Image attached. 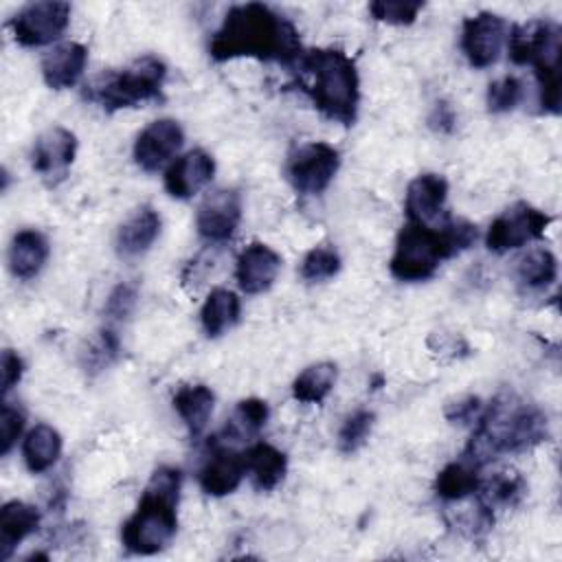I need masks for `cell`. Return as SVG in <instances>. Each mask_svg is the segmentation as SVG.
Masks as SVG:
<instances>
[{
	"instance_id": "obj_1",
	"label": "cell",
	"mask_w": 562,
	"mask_h": 562,
	"mask_svg": "<svg viewBox=\"0 0 562 562\" xmlns=\"http://www.w3.org/2000/svg\"><path fill=\"white\" fill-rule=\"evenodd\" d=\"M301 53L296 26L263 2L231 7L209 42V55L215 61L252 57L290 66Z\"/></svg>"
},
{
	"instance_id": "obj_2",
	"label": "cell",
	"mask_w": 562,
	"mask_h": 562,
	"mask_svg": "<svg viewBox=\"0 0 562 562\" xmlns=\"http://www.w3.org/2000/svg\"><path fill=\"white\" fill-rule=\"evenodd\" d=\"M547 437L549 422L538 406L514 395H498L485 411H481L474 432L463 450V459L483 468L501 454L531 450L547 441Z\"/></svg>"
},
{
	"instance_id": "obj_3",
	"label": "cell",
	"mask_w": 562,
	"mask_h": 562,
	"mask_svg": "<svg viewBox=\"0 0 562 562\" xmlns=\"http://www.w3.org/2000/svg\"><path fill=\"white\" fill-rule=\"evenodd\" d=\"M301 86L314 108L340 125H353L360 103V77L356 61L340 48L303 50L296 59Z\"/></svg>"
},
{
	"instance_id": "obj_4",
	"label": "cell",
	"mask_w": 562,
	"mask_h": 562,
	"mask_svg": "<svg viewBox=\"0 0 562 562\" xmlns=\"http://www.w3.org/2000/svg\"><path fill=\"white\" fill-rule=\"evenodd\" d=\"M476 241V226L461 217H446L439 226L406 222L395 239L389 261L391 274L400 281H426L441 261L468 250Z\"/></svg>"
},
{
	"instance_id": "obj_5",
	"label": "cell",
	"mask_w": 562,
	"mask_h": 562,
	"mask_svg": "<svg viewBox=\"0 0 562 562\" xmlns=\"http://www.w3.org/2000/svg\"><path fill=\"white\" fill-rule=\"evenodd\" d=\"M180 485L182 474L178 468L160 465L154 470L134 514L121 529V540L130 553L154 555L173 540L178 531Z\"/></svg>"
},
{
	"instance_id": "obj_6",
	"label": "cell",
	"mask_w": 562,
	"mask_h": 562,
	"mask_svg": "<svg viewBox=\"0 0 562 562\" xmlns=\"http://www.w3.org/2000/svg\"><path fill=\"white\" fill-rule=\"evenodd\" d=\"M560 37L562 31L551 20H533L514 26L507 37L509 59L518 66L531 64L540 90L542 112L560 114Z\"/></svg>"
},
{
	"instance_id": "obj_7",
	"label": "cell",
	"mask_w": 562,
	"mask_h": 562,
	"mask_svg": "<svg viewBox=\"0 0 562 562\" xmlns=\"http://www.w3.org/2000/svg\"><path fill=\"white\" fill-rule=\"evenodd\" d=\"M165 79L167 66L158 57L145 55L123 70L99 75L86 86L83 97L99 103L105 112L138 108L143 103L162 99Z\"/></svg>"
},
{
	"instance_id": "obj_8",
	"label": "cell",
	"mask_w": 562,
	"mask_h": 562,
	"mask_svg": "<svg viewBox=\"0 0 562 562\" xmlns=\"http://www.w3.org/2000/svg\"><path fill=\"white\" fill-rule=\"evenodd\" d=\"M340 167V154L334 145L312 140L299 145L285 162V176L301 195L323 193Z\"/></svg>"
},
{
	"instance_id": "obj_9",
	"label": "cell",
	"mask_w": 562,
	"mask_h": 562,
	"mask_svg": "<svg viewBox=\"0 0 562 562\" xmlns=\"http://www.w3.org/2000/svg\"><path fill=\"white\" fill-rule=\"evenodd\" d=\"M551 222L553 217L549 213L527 202H516L492 220L485 235V246L490 252L496 255L522 248L529 241L540 239Z\"/></svg>"
},
{
	"instance_id": "obj_10",
	"label": "cell",
	"mask_w": 562,
	"mask_h": 562,
	"mask_svg": "<svg viewBox=\"0 0 562 562\" xmlns=\"http://www.w3.org/2000/svg\"><path fill=\"white\" fill-rule=\"evenodd\" d=\"M70 22V4L61 0L31 2L22 7L11 20L9 29L20 46H46L61 37Z\"/></svg>"
},
{
	"instance_id": "obj_11",
	"label": "cell",
	"mask_w": 562,
	"mask_h": 562,
	"mask_svg": "<svg viewBox=\"0 0 562 562\" xmlns=\"http://www.w3.org/2000/svg\"><path fill=\"white\" fill-rule=\"evenodd\" d=\"M507 22L492 11H479L476 15L465 18L461 24V50L474 68H487L496 64L503 46L507 44Z\"/></svg>"
},
{
	"instance_id": "obj_12",
	"label": "cell",
	"mask_w": 562,
	"mask_h": 562,
	"mask_svg": "<svg viewBox=\"0 0 562 562\" xmlns=\"http://www.w3.org/2000/svg\"><path fill=\"white\" fill-rule=\"evenodd\" d=\"M75 154L77 136L61 125H53L35 138L31 165L48 184H57V180H61L68 173Z\"/></svg>"
},
{
	"instance_id": "obj_13",
	"label": "cell",
	"mask_w": 562,
	"mask_h": 562,
	"mask_svg": "<svg viewBox=\"0 0 562 562\" xmlns=\"http://www.w3.org/2000/svg\"><path fill=\"white\" fill-rule=\"evenodd\" d=\"M241 220V198L235 189H217L198 206L195 226L206 241H226L235 235Z\"/></svg>"
},
{
	"instance_id": "obj_14",
	"label": "cell",
	"mask_w": 562,
	"mask_h": 562,
	"mask_svg": "<svg viewBox=\"0 0 562 562\" xmlns=\"http://www.w3.org/2000/svg\"><path fill=\"white\" fill-rule=\"evenodd\" d=\"M184 132L173 119H158L149 123L134 140V162L143 171H158L182 147Z\"/></svg>"
},
{
	"instance_id": "obj_15",
	"label": "cell",
	"mask_w": 562,
	"mask_h": 562,
	"mask_svg": "<svg viewBox=\"0 0 562 562\" xmlns=\"http://www.w3.org/2000/svg\"><path fill=\"white\" fill-rule=\"evenodd\" d=\"M448 182L439 173H419L406 187L404 211L411 224L419 226H439L446 215Z\"/></svg>"
},
{
	"instance_id": "obj_16",
	"label": "cell",
	"mask_w": 562,
	"mask_h": 562,
	"mask_svg": "<svg viewBox=\"0 0 562 562\" xmlns=\"http://www.w3.org/2000/svg\"><path fill=\"white\" fill-rule=\"evenodd\" d=\"M209 446H211V454L206 457V461L198 474L200 487L204 494L215 496V498L233 494L239 487L241 479L246 476L244 454L228 446H222L217 441H213Z\"/></svg>"
},
{
	"instance_id": "obj_17",
	"label": "cell",
	"mask_w": 562,
	"mask_h": 562,
	"mask_svg": "<svg viewBox=\"0 0 562 562\" xmlns=\"http://www.w3.org/2000/svg\"><path fill=\"white\" fill-rule=\"evenodd\" d=\"M213 173H215L213 156L206 154L204 149H191L167 167L165 189L176 200H189L211 182Z\"/></svg>"
},
{
	"instance_id": "obj_18",
	"label": "cell",
	"mask_w": 562,
	"mask_h": 562,
	"mask_svg": "<svg viewBox=\"0 0 562 562\" xmlns=\"http://www.w3.org/2000/svg\"><path fill=\"white\" fill-rule=\"evenodd\" d=\"M279 270H281L279 252L261 241H252L237 257L235 279L241 292L261 294L272 288Z\"/></svg>"
},
{
	"instance_id": "obj_19",
	"label": "cell",
	"mask_w": 562,
	"mask_h": 562,
	"mask_svg": "<svg viewBox=\"0 0 562 562\" xmlns=\"http://www.w3.org/2000/svg\"><path fill=\"white\" fill-rule=\"evenodd\" d=\"M88 64V48L79 42H64L42 59V77L50 90L72 88Z\"/></svg>"
},
{
	"instance_id": "obj_20",
	"label": "cell",
	"mask_w": 562,
	"mask_h": 562,
	"mask_svg": "<svg viewBox=\"0 0 562 562\" xmlns=\"http://www.w3.org/2000/svg\"><path fill=\"white\" fill-rule=\"evenodd\" d=\"M160 233V215L149 206H138L116 231V252L123 259L140 257Z\"/></svg>"
},
{
	"instance_id": "obj_21",
	"label": "cell",
	"mask_w": 562,
	"mask_h": 562,
	"mask_svg": "<svg viewBox=\"0 0 562 562\" xmlns=\"http://www.w3.org/2000/svg\"><path fill=\"white\" fill-rule=\"evenodd\" d=\"M48 252H50L48 239L40 231L35 228L18 231L9 244V255H7L11 274L22 281L37 277L48 259Z\"/></svg>"
},
{
	"instance_id": "obj_22",
	"label": "cell",
	"mask_w": 562,
	"mask_h": 562,
	"mask_svg": "<svg viewBox=\"0 0 562 562\" xmlns=\"http://www.w3.org/2000/svg\"><path fill=\"white\" fill-rule=\"evenodd\" d=\"M40 527L37 507L24 501H9L0 509V560H9L15 547Z\"/></svg>"
},
{
	"instance_id": "obj_23",
	"label": "cell",
	"mask_w": 562,
	"mask_h": 562,
	"mask_svg": "<svg viewBox=\"0 0 562 562\" xmlns=\"http://www.w3.org/2000/svg\"><path fill=\"white\" fill-rule=\"evenodd\" d=\"M244 463H246V474L250 476L252 485L261 492L274 490L283 481L285 470H288L285 454L266 441L252 443L244 452Z\"/></svg>"
},
{
	"instance_id": "obj_24",
	"label": "cell",
	"mask_w": 562,
	"mask_h": 562,
	"mask_svg": "<svg viewBox=\"0 0 562 562\" xmlns=\"http://www.w3.org/2000/svg\"><path fill=\"white\" fill-rule=\"evenodd\" d=\"M171 404H173V411L184 422L189 435L198 437L202 435V430L206 428L213 415L215 395L206 384H187L176 391Z\"/></svg>"
},
{
	"instance_id": "obj_25",
	"label": "cell",
	"mask_w": 562,
	"mask_h": 562,
	"mask_svg": "<svg viewBox=\"0 0 562 562\" xmlns=\"http://www.w3.org/2000/svg\"><path fill=\"white\" fill-rule=\"evenodd\" d=\"M59 457H61V435L53 426L37 424L35 428L29 430L22 443V459L29 472L42 474L50 470Z\"/></svg>"
},
{
	"instance_id": "obj_26",
	"label": "cell",
	"mask_w": 562,
	"mask_h": 562,
	"mask_svg": "<svg viewBox=\"0 0 562 562\" xmlns=\"http://www.w3.org/2000/svg\"><path fill=\"white\" fill-rule=\"evenodd\" d=\"M241 303L239 296L233 290L215 288L209 292L202 310H200V323L209 338L222 336L226 329H231L239 321Z\"/></svg>"
},
{
	"instance_id": "obj_27",
	"label": "cell",
	"mask_w": 562,
	"mask_h": 562,
	"mask_svg": "<svg viewBox=\"0 0 562 562\" xmlns=\"http://www.w3.org/2000/svg\"><path fill=\"white\" fill-rule=\"evenodd\" d=\"M474 463L461 459L448 463L435 479V492L443 501H463L468 496H474L481 487V476Z\"/></svg>"
},
{
	"instance_id": "obj_28",
	"label": "cell",
	"mask_w": 562,
	"mask_h": 562,
	"mask_svg": "<svg viewBox=\"0 0 562 562\" xmlns=\"http://www.w3.org/2000/svg\"><path fill=\"white\" fill-rule=\"evenodd\" d=\"M336 364L316 362L305 367L292 382V397L303 404H321L336 384Z\"/></svg>"
},
{
	"instance_id": "obj_29",
	"label": "cell",
	"mask_w": 562,
	"mask_h": 562,
	"mask_svg": "<svg viewBox=\"0 0 562 562\" xmlns=\"http://www.w3.org/2000/svg\"><path fill=\"white\" fill-rule=\"evenodd\" d=\"M558 277V259L549 248H531L516 263L518 285L525 290H544Z\"/></svg>"
},
{
	"instance_id": "obj_30",
	"label": "cell",
	"mask_w": 562,
	"mask_h": 562,
	"mask_svg": "<svg viewBox=\"0 0 562 562\" xmlns=\"http://www.w3.org/2000/svg\"><path fill=\"white\" fill-rule=\"evenodd\" d=\"M268 404L259 397H246L239 400L233 415L228 417L224 426V437L231 441H241L248 437H255L268 422Z\"/></svg>"
},
{
	"instance_id": "obj_31",
	"label": "cell",
	"mask_w": 562,
	"mask_h": 562,
	"mask_svg": "<svg viewBox=\"0 0 562 562\" xmlns=\"http://www.w3.org/2000/svg\"><path fill=\"white\" fill-rule=\"evenodd\" d=\"M527 485L525 479L518 472H496L492 479L483 481L481 479V487L476 492V496L490 507H512L520 501V496L525 494Z\"/></svg>"
},
{
	"instance_id": "obj_32",
	"label": "cell",
	"mask_w": 562,
	"mask_h": 562,
	"mask_svg": "<svg viewBox=\"0 0 562 562\" xmlns=\"http://www.w3.org/2000/svg\"><path fill=\"white\" fill-rule=\"evenodd\" d=\"M116 356H119V338H116V334L112 329H101L81 349L79 362H81V369L88 375H97L103 369H108L116 360Z\"/></svg>"
},
{
	"instance_id": "obj_33",
	"label": "cell",
	"mask_w": 562,
	"mask_h": 562,
	"mask_svg": "<svg viewBox=\"0 0 562 562\" xmlns=\"http://www.w3.org/2000/svg\"><path fill=\"white\" fill-rule=\"evenodd\" d=\"M340 270V255L331 246H316L312 248L301 263V277L310 283L327 281L336 277Z\"/></svg>"
},
{
	"instance_id": "obj_34",
	"label": "cell",
	"mask_w": 562,
	"mask_h": 562,
	"mask_svg": "<svg viewBox=\"0 0 562 562\" xmlns=\"http://www.w3.org/2000/svg\"><path fill=\"white\" fill-rule=\"evenodd\" d=\"M373 419L375 415L367 408H358L351 415H347L338 428V450L345 454L356 452L367 441L373 428Z\"/></svg>"
},
{
	"instance_id": "obj_35",
	"label": "cell",
	"mask_w": 562,
	"mask_h": 562,
	"mask_svg": "<svg viewBox=\"0 0 562 562\" xmlns=\"http://www.w3.org/2000/svg\"><path fill=\"white\" fill-rule=\"evenodd\" d=\"M422 9V0H375L369 4V13L373 15V20L395 26L413 24Z\"/></svg>"
},
{
	"instance_id": "obj_36",
	"label": "cell",
	"mask_w": 562,
	"mask_h": 562,
	"mask_svg": "<svg viewBox=\"0 0 562 562\" xmlns=\"http://www.w3.org/2000/svg\"><path fill=\"white\" fill-rule=\"evenodd\" d=\"M522 97V83L514 75H505L487 86V110L492 114L509 112L518 105Z\"/></svg>"
},
{
	"instance_id": "obj_37",
	"label": "cell",
	"mask_w": 562,
	"mask_h": 562,
	"mask_svg": "<svg viewBox=\"0 0 562 562\" xmlns=\"http://www.w3.org/2000/svg\"><path fill=\"white\" fill-rule=\"evenodd\" d=\"M24 411L4 402L0 408V454H9L24 430Z\"/></svg>"
},
{
	"instance_id": "obj_38",
	"label": "cell",
	"mask_w": 562,
	"mask_h": 562,
	"mask_svg": "<svg viewBox=\"0 0 562 562\" xmlns=\"http://www.w3.org/2000/svg\"><path fill=\"white\" fill-rule=\"evenodd\" d=\"M136 299H138V292L132 283H119L112 288V292L105 299V314L112 321H125L134 312Z\"/></svg>"
},
{
	"instance_id": "obj_39",
	"label": "cell",
	"mask_w": 562,
	"mask_h": 562,
	"mask_svg": "<svg viewBox=\"0 0 562 562\" xmlns=\"http://www.w3.org/2000/svg\"><path fill=\"white\" fill-rule=\"evenodd\" d=\"M22 371H24V362L22 358L13 351V349H4L2 351V358H0V389H2V395L9 393L22 378Z\"/></svg>"
},
{
	"instance_id": "obj_40",
	"label": "cell",
	"mask_w": 562,
	"mask_h": 562,
	"mask_svg": "<svg viewBox=\"0 0 562 562\" xmlns=\"http://www.w3.org/2000/svg\"><path fill=\"white\" fill-rule=\"evenodd\" d=\"M481 411H483L481 400L470 395V397H463V400H459L454 404H448L446 406V417L452 424H472V422L479 419Z\"/></svg>"
},
{
	"instance_id": "obj_41",
	"label": "cell",
	"mask_w": 562,
	"mask_h": 562,
	"mask_svg": "<svg viewBox=\"0 0 562 562\" xmlns=\"http://www.w3.org/2000/svg\"><path fill=\"white\" fill-rule=\"evenodd\" d=\"M428 123L437 132H452L454 123H457V114H454V110L446 101H439L432 108V114L428 116Z\"/></svg>"
}]
</instances>
